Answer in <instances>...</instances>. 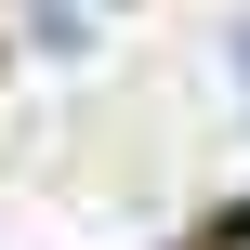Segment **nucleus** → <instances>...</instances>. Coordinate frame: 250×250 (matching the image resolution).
<instances>
[{
    "mask_svg": "<svg viewBox=\"0 0 250 250\" xmlns=\"http://www.w3.org/2000/svg\"><path fill=\"white\" fill-rule=\"evenodd\" d=\"M237 250H250V224H237Z\"/></svg>",
    "mask_w": 250,
    "mask_h": 250,
    "instance_id": "1",
    "label": "nucleus"
}]
</instances>
